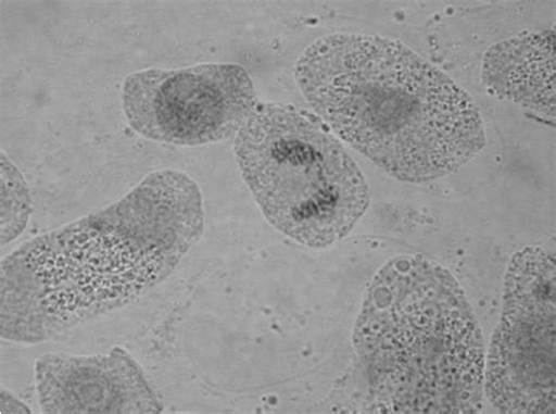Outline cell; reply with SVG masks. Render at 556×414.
<instances>
[{
    "mask_svg": "<svg viewBox=\"0 0 556 414\" xmlns=\"http://www.w3.org/2000/svg\"><path fill=\"white\" fill-rule=\"evenodd\" d=\"M296 80L336 135L397 180L439 179L486 145L473 100L401 42L329 36L300 58Z\"/></svg>",
    "mask_w": 556,
    "mask_h": 414,
    "instance_id": "cell-1",
    "label": "cell"
},
{
    "mask_svg": "<svg viewBox=\"0 0 556 414\" xmlns=\"http://www.w3.org/2000/svg\"><path fill=\"white\" fill-rule=\"evenodd\" d=\"M204 229L200 188L161 171L118 202L41 235L13 254L34 275L50 338L136 301L163 283Z\"/></svg>",
    "mask_w": 556,
    "mask_h": 414,
    "instance_id": "cell-2",
    "label": "cell"
},
{
    "mask_svg": "<svg viewBox=\"0 0 556 414\" xmlns=\"http://www.w3.org/2000/svg\"><path fill=\"white\" fill-rule=\"evenodd\" d=\"M354 347L380 411L471 413L484 393V343L458 280L432 261L397 258L375 276Z\"/></svg>",
    "mask_w": 556,
    "mask_h": 414,
    "instance_id": "cell-3",
    "label": "cell"
},
{
    "mask_svg": "<svg viewBox=\"0 0 556 414\" xmlns=\"http://www.w3.org/2000/svg\"><path fill=\"white\" fill-rule=\"evenodd\" d=\"M236 154L263 215L301 244L343 240L368 210L369 187L354 160L295 108L258 103L237 135Z\"/></svg>",
    "mask_w": 556,
    "mask_h": 414,
    "instance_id": "cell-4",
    "label": "cell"
},
{
    "mask_svg": "<svg viewBox=\"0 0 556 414\" xmlns=\"http://www.w3.org/2000/svg\"><path fill=\"white\" fill-rule=\"evenodd\" d=\"M503 316L485 374L504 413L555 412V261L541 248L517 253L505 277Z\"/></svg>",
    "mask_w": 556,
    "mask_h": 414,
    "instance_id": "cell-5",
    "label": "cell"
},
{
    "mask_svg": "<svg viewBox=\"0 0 556 414\" xmlns=\"http://www.w3.org/2000/svg\"><path fill=\"white\" fill-rule=\"evenodd\" d=\"M123 101L139 135L178 146L227 140L258 105L251 76L236 64L136 72L125 80Z\"/></svg>",
    "mask_w": 556,
    "mask_h": 414,
    "instance_id": "cell-6",
    "label": "cell"
},
{
    "mask_svg": "<svg viewBox=\"0 0 556 414\" xmlns=\"http://www.w3.org/2000/svg\"><path fill=\"white\" fill-rule=\"evenodd\" d=\"M46 413H157L163 411L138 362L123 348L109 354L49 353L36 366Z\"/></svg>",
    "mask_w": 556,
    "mask_h": 414,
    "instance_id": "cell-7",
    "label": "cell"
},
{
    "mask_svg": "<svg viewBox=\"0 0 556 414\" xmlns=\"http://www.w3.org/2000/svg\"><path fill=\"white\" fill-rule=\"evenodd\" d=\"M482 76L495 95L554 114L553 39L531 35L500 43L488 53Z\"/></svg>",
    "mask_w": 556,
    "mask_h": 414,
    "instance_id": "cell-8",
    "label": "cell"
},
{
    "mask_svg": "<svg viewBox=\"0 0 556 414\" xmlns=\"http://www.w3.org/2000/svg\"><path fill=\"white\" fill-rule=\"evenodd\" d=\"M2 338L21 344L50 338L36 279L13 253L2 262Z\"/></svg>",
    "mask_w": 556,
    "mask_h": 414,
    "instance_id": "cell-9",
    "label": "cell"
},
{
    "mask_svg": "<svg viewBox=\"0 0 556 414\" xmlns=\"http://www.w3.org/2000/svg\"><path fill=\"white\" fill-rule=\"evenodd\" d=\"M3 244L16 239L31 213L30 197L20 172L9 161H3Z\"/></svg>",
    "mask_w": 556,
    "mask_h": 414,
    "instance_id": "cell-10",
    "label": "cell"
}]
</instances>
